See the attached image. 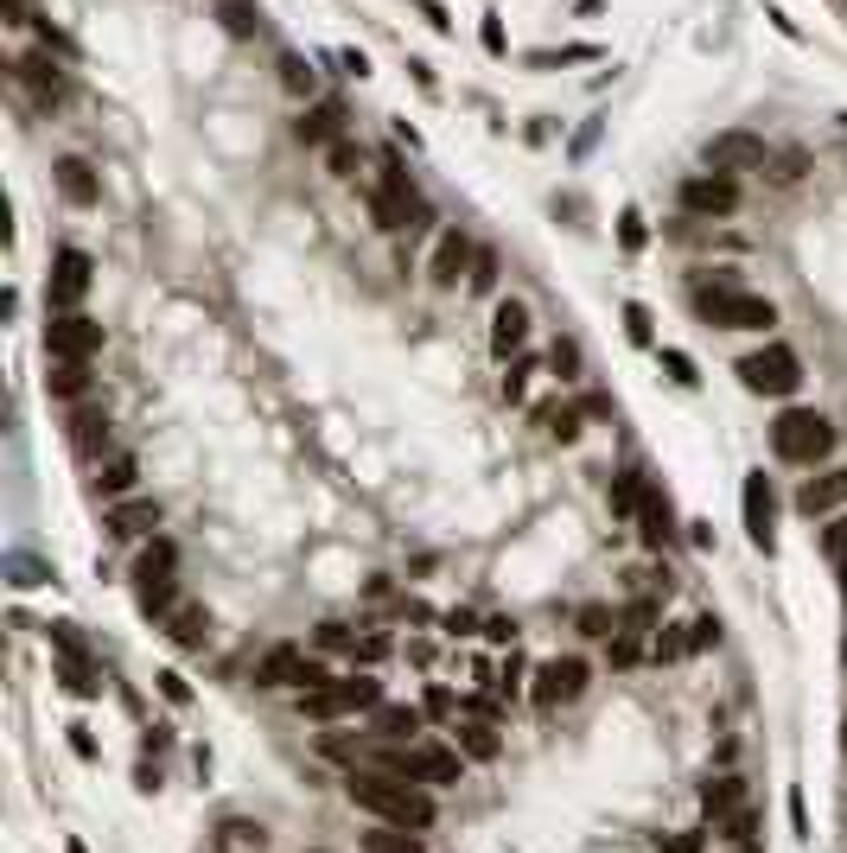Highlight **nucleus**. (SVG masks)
<instances>
[{
    "instance_id": "nucleus-64",
    "label": "nucleus",
    "mask_w": 847,
    "mask_h": 853,
    "mask_svg": "<svg viewBox=\"0 0 847 853\" xmlns=\"http://www.w3.org/2000/svg\"><path fill=\"white\" fill-rule=\"evenodd\" d=\"M841 656H847V644H841Z\"/></svg>"
},
{
    "instance_id": "nucleus-47",
    "label": "nucleus",
    "mask_w": 847,
    "mask_h": 853,
    "mask_svg": "<svg viewBox=\"0 0 847 853\" xmlns=\"http://www.w3.org/2000/svg\"><path fill=\"white\" fill-rule=\"evenodd\" d=\"M637 656H644V637H612V669H631V663H637Z\"/></svg>"
},
{
    "instance_id": "nucleus-25",
    "label": "nucleus",
    "mask_w": 847,
    "mask_h": 853,
    "mask_svg": "<svg viewBox=\"0 0 847 853\" xmlns=\"http://www.w3.org/2000/svg\"><path fill=\"white\" fill-rule=\"evenodd\" d=\"M421 707H401V700H382L377 714H370V733H377V739H389V745H408L415 739V733H421Z\"/></svg>"
},
{
    "instance_id": "nucleus-51",
    "label": "nucleus",
    "mask_w": 847,
    "mask_h": 853,
    "mask_svg": "<svg viewBox=\"0 0 847 853\" xmlns=\"http://www.w3.org/2000/svg\"><path fill=\"white\" fill-rule=\"evenodd\" d=\"M663 370H669L675 382H682V389H694V382H701V376H694V363L682 357V351H663Z\"/></svg>"
},
{
    "instance_id": "nucleus-43",
    "label": "nucleus",
    "mask_w": 847,
    "mask_h": 853,
    "mask_svg": "<svg viewBox=\"0 0 847 853\" xmlns=\"http://www.w3.org/2000/svg\"><path fill=\"white\" fill-rule=\"evenodd\" d=\"M822 555H828V561H847V510H841V517H828V529H822Z\"/></svg>"
},
{
    "instance_id": "nucleus-39",
    "label": "nucleus",
    "mask_w": 847,
    "mask_h": 853,
    "mask_svg": "<svg viewBox=\"0 0 847 853\" xmlns=\"http://www.w3.org/2000/svg\"><path fill=\"white\" fill-rule=\"evenodd\" d=\"M802 166H809V159H802L797 147H783V154H771V166H765V173H771L778 185H797V179H802Z\"/></svg>"
},
{
    "instance_id": "nucleus-12",
    "label": "nucleus",
    "mask_w": 847,
    "mask_h": 853,
    "mask_svg": "<svg viewBox=\"0 0 847 853\" xmlns=\"http://www.w3.org/2000/svg\"><path fill=\"white\" fill-rule=\"evenodd\" d=\"M471 262H478V243H471L466 229H440V236H434V255H427V281L440 293H452L459 281H471Z\"/></svg>"
},
{
    "instance_id": "nucleus-19",
    "label": "nucleus",
    "mask_w": 847,
    "mask_h": 853,
    "mask_svg": "<svg viewBox=\"0 0 847 853\" xmlns=\"http://www.w3.org/2000/svg\"><path fill=\"white\" fill-rule=\"evenodd\" d=\"M115 541H140V536H154L159 529V503L154 497H115L109 503V522H103Z\"/></svg>"
},
{
    "instance_id": "nucleus-41",
    "label": "nucleus",
    "mask_w": 847,
    "mask_h": 853,
    "mask_svg": "<svg viewBox=\"0 0 847 853\" xmlns=\"http://www.w3.org/2000/svg\"><path fill=\"white\" fill-rule=\"evenodd\" d=\"M593 58H600L593 46H561V51H535L529 65H542V70H548V65H593Z\"/></svg>"
},
{
    "instance_id": "nucleus-11",
    "label": "nucleus",
    "mask_w": 847,
    "mask_h": 853,
    "mask_svg": "<svg viewBox=\"0 0 847 853\" xmlns=\"http://www.w3.org/2000/svg\"><path fill=\"white\" fill-rule=\"evenodd\" d=\"M103 351V325L84 313H51V325H45V357L51 363H89Z\"/></svg>"
},
{
    "instance_id": "nucleus-62",
    "label": "nucleus",
    "mask_w": 847,
    "mask_h": 853,
    "mask_svg": "<svg viewBox=\"0 0 847 853\" xmlns=\"http://www.w3.org/2000/svg\"><path fill=\"white\" fill-rule=\"evenodd\" d=\"M739 853H752V847H739Z\"/></svg>"
},
{
    "instance_id": "nucleus-36",
    "label": "nucleus",
    "mask_w": 847,
    "mask_h": 853,
    "mask_svg": "<svg viewBox=\"0 0 847 853\" xmlns=\"http://www.w3.org/2000/svg\"><path fill=\"white\" fill-rule=\"evenodd\" d=\"M497 274H504V262H497V248H478V262H471V293H497Z\"/></svg>"
},
{
    "instance_id": "nucleus-20",
    "label": "nucleus",
    "mask_w": 847,
    "mask_h": 853,
    "mask_svg": "<svg viewBox=\"0 0 847 853\" xmlns=\"http://www.w3.org/2000/svg\"><path fill=\"white\" fill-rule=\"evenodd\" d=\"M523 344H529V306L510 293V300H497V313H490V351L510 363Z\"/></svg>"
},
{
    "instance_id": "nucleus-18",
    "label": "nucleus",
    "mask_w": 847,
    "mask_h": 853,
    "mask_svg": "<svg viewBox=\"0 0 847 853\" xmlns=\"http://www.w3.org/2000/svg\"><path fill=\"white\" fill-rule=\"evenodd\" d=\"M739 510H746V536H752V548H771V517H778V503H771V478L765 472H746Z\"/></svg>"
},
{
    "instance_id": "nucleus-46",
    "label": "nucleus",
    "mask_w": 847,
    "mask_h": 853,
    "mask_svg": "<svg viewBox=\"0 0 847 853\" xmlns=\"http://www.w3.org/2000/svg\"><path fill=\"white\" fill-rule=\"evenodd\" d=\"M312 650H357V637L344 625H319V637H312Z\"/></svg>"
},
{
    "instance_id": "nucleus-61",
    "label": "nucleus",
    "mask_w": 847,
    "mask_h": 853,
    "mask_svg": "<svg viewBox=\"0 0 847 853\" xmlns=\"http://www.w3.org/2000/svg\"><path fill=\"white\" fill-rule=\"evenodd\" d=\"M841 752H847V719H841Z\"/></svg>"
},
{
    "instance_id": "nucleus-44",
    "label": "nucleus",
    "mask_w": 847,
    "mask_h": 853,
    "mask_svg": "<svg viewBox=\"0 0 847 853\" xmlns=\"http://www.w3.org/2000/svg\"><path fill=\"white\" fill-rule=\"evenodd\" d=\"M548 363L561 370V382H580V344H574V337H561V344H555V357H548Z\"/></svg>"
},
{
    "instance_id": "nucleus-32",
    "label": "nucleus",
    "mask_w": 847,
    "mask_h": 853,
    "mask_svg": "<svg viewBox=\"0 0 847 853\" xmlns=\"http://www.w3.org/2000/svg\"><path fill=\"white\" fill-rule=\"evenodd\" d=\"M701 808L713 815V829H720L727 815H739V777H713V784L701 790Z\"/></svg>"
},
{
    "instance_id": "nucleus-15",
    "label": "nucleus",
    "mask_w": 847,
    "mask_h": 853,
    "mask_svg": "<svg viewBox=\"0 0 847 853\" xmlns=\"http://www.w3.org/2000/svg\"><path fill=\"white\" fill-rule=\"evenodd\" d=\"M344 135H351V109H344L338 96H319V102H306V109H300V121H293V140H300V147H338Z\"/></svg>"
},
{
    "instance_id": "nucleus-49",
    "label": "nucleus",
    "mask_w": 847,
    "mask_h": 853,
    "mask_svg": "<svg viewBox=\"0 0 847 853\" xmlns=\"http://www.w3.org/2000/svg\"><path fill=\"white\" fill-rule=\"evenodd\" d=\"M624 332L637 337V344H650V306H637V300H631V306H624Z\"/></svg>"
},
{
    "instance_id": "nucleus-55",
    "label": "nucleus",
    "mask_w": 847,
    "mask_h": 853,
    "mask_svg": "<svg viewBox=\"0 0 847 853\" xmlns=\"http://www.w3.org/2000/svg\"><path fill=\"white\" fill-rule=\"evenodd\" d=\"M485 637H490V644H516V618H490Z\"/></svg>"
},
{
    "instance_id": "nucleus-35",
    "label": "nucleus",
    "mask_w": 847,
    "mask_h": 853,
    "mask_svg": "<svg viewBox=\"0 0 847 853\" xmlns=\"http://www.w3.org/2000/svg\"><path fill=\"white\" fill-rule=\"evenodd\" d=\"M459 745H466L471 758H497V733H490V719H471V726H459Z\"/></svg>"
},
{
    "instance_id": "nucleus-28",
    "label": "nucleus",
    "mask_w": 847,
    "mask_h": 853,
    "mask_svg": "<svg viewBox=\"0 0 847 853\" xmlns=\"http://www.w3.org/2000/svg\"><path fill=\"white\" fill-rule=\"evenodd\" d=\"M140 465H134V452H109V459H96V491L103 497H128Z\"/></svg>"
},
{
    "instance_id": "nucleus-50",
    "label": "nucleus",
    "mask_w": 847,
    "mask_h": 853,
    "mask_svg": "<svg viewBox=\"0 0 847 853\" xmlns=\"http://www.w3.org/2000/svg\"><path fill=\"white\" fill-rule=\"evenodd\" d=\"M689 644H694V650H713V644H720V618H694Z\"/></svg>"
},
{
    "instance_id": "nucleus-52",
    "label": "nucleus",
    "mask_w": 847,
    "mask_h": 853,
    "mask_svg": "<svg viewBox=\"0 0 847 853\" xmlns=\"http://www.w3.org/2000/svg\"><path fill=\"white\" fill-rule=\"evenodd\" d=\"M159 695L173 700V707H185V700H192V688H185V675H173V669H166V675H159Z\"/></svg>"
},
{
    "instance_id": "nucleus-17",
    "label": "nucleus",
    "mask_w": 847,
    "mask_h": 853,
    "mask_svg": "<svg viewBox=\"0 0 847 853\" xmlns=\"http://www.w3.org/2000/svg\"><path fill=\"white\" fill-rule=\"evenodd\" d=\"M797 510H802L809 522L841 517V510H847V465H835V472H816V478H802Z\"/></svg>"
},
{
    "instance_id": "nucleus-26",
    "label": "nucleus",
    "mask_w": 847,
    "mask_h": 853,
    "mask_svg": "<svg viewBox=\"0 0 847 853\" xmlns=\"http://www.w3.org/2000/svg\"><path fill=\"white\" fill-rule=\"evenodd\" d=\"M580 421H586V408H580V402H542V408H535V426H542L548 440H561V447H574L580 433H586Z\"/></svg>"
},
{
    "instance_id": "nucleus-29",
    "label": "nucleus",
    "mask_w": 847,
    "mask_h": 853,
    "mask_svg": "<svg viewBox=\"0 0 847 853\" xmlns=\"http://www.w3.org/2000/svg\"><path fill=\"white\" fill-rule=\"evenodd\" d=\"M217 20L230 39H262V26H267L255 0H217Z\"/></svg>"
},
{
    "instance_id": "nucleus-10",
    "label": "nucleus",
    "mask_w": 847,
    "mask_h": 853,
    "mask_svg": "<svg viewBox=\"0 0 847 853\" xmlns=\"http://www.w3.org/2000/svg\"><path fill=\"white\" fill-rule=\"evenodd\" d=\"M682 217H694V224H720V217H733L739 210V179L733 173H694V179H682Z\"/></svg>"
},
{
    "instance_id": "nucleus-59",
    "label": "nucleus",
    "mask_w": 847,
    "mask_h": 853,
    "mask_svg": "<svg viewBox=\"0 0 847 853\" xmlns=\"http://www.w3.org/2000/svg\"><path fill=\"white\" fill-rule=\"evenodd\" d=\"M65 853H89V847H84V841H70V847H65Z\"/></svg>"
},
{
    "instance_id": "nucleus-45",
    "label": "nucleus",
    "mask_w": 847,
    "mask_h": 853,
    "mask_svg": "<svg viewBox=\"0 0 847 853\" xmlns=\"http://www.w3.org/2000/svg\"><path fill=\"white\" fill-rule=\"evenodd\" d=\"M529 376H535V363H529V357H516V363H510V376H504V402H523Z\"/></svg>"
},
{
    "instance_id": "nucleus-5",
    "label": "nucleus",
    "mask_w": 847,
    "mask_h": 853,
    "mask_svg": "<svg viewBox=\"0 0 847 853\" xmlns=\"http://www.w3.org/2000/svg\"><path fill=\"white\" fill-rule=\"evenodd\" d=\"M173 567H178V548L166 536H154L140 555H134V606L147 611V618H166V611L178 606Z\"/></svg>"
},
{
    "instance_id": "nucleus-31",
    "label": "nucleus",
    "mask_w": 847,
    "mask_h": 853,
    "mask_svg": "<svg viewBox=\"0 0 847 853\" xmlns=\"http://www.w3.org/2000/svg\"><path fill=\"white\" fill-rule=\"evenodd\" d=\"M281 90H288V96H306V102H319V70H312L300 51H288V58H281Z\"/></svg>"
},
{
    "instance_id": "nucleus-54",
    "label": "nucleus",
    "mask_w": 847,
    "mask_h": 853,
    "mask_svg": "<svg viewBox=\"0 0 847 853\" xmlns=\"http://www.w3.org/2000/svg\"><path fill=\"white\" fill-rule=\"evenodd\" d=\"M39 580H51L39 561H13V586H39Z\"/></svg>"
},
{
    "instance_id": "nucleus-21",
    "label": "nucleus",
    "mask_w": 847,
    "mask_h": 853,
    "mask_svg": "<svg viewBox=\"0 0 847 853\" xmlns=\"http://www.w3.org/2000/svg\"><path fill=\"white\" fill-rule=\"evenodd\" d=\"M637 536H644L650 548H669V541H675V510H669V497L656 491V478L644 484V503H637Z\"/></svg>"
},
{
    "instance_id": "nucleus-27",
    "label": "nucleus",
    "mask_w": 847,
    "mask_h": 853,
    "mask_svg": "<svg viewBox=\"0 0 847 853\" xmlns=\"http://www.w3.org/2000/svg\"><path fill=\"white\" fill-rule=\"evenodd\" d=\"M58 192H65V204H77V210H96V204H103V185H96V173H89L84 159H58Z\"/></svg>"
},
{
    "instance_id": "nucleus-2",
    "label": "nucleus",
    "mask_w": 847,
    "mask_h": 853,
    "mask_svg": "<svg viewBox=\"0 0 847 853\" xmlns=\"http://www.w3.org/2000/svg\"><path fill=\"white\" fill-rule=\"evenodd\" d=\"M351 803L370 808L377 822H389V829H434V796H427V784H408V777H396V771H351Z\"/></svg>"
},
{
    "instance_id": "nucleus-9",
    "label": "nucleus",
    "mask_w": 847,
    "mask_h": 853,
    "mask_svg": "<svg viewBox=\"0 0 847 853\" xmlns=\"http://www.w3.org/2000/svg\"><path fill=\"white\" fill-rule=\"evenodd\" d=\"M255 682H262V688H300V695H306V688L325 682V663H319L306 644H274V650L255 663Z\"/></svg>"
},
{
    "instance_id": "nucleus-24",
    "label": "nucleus",
    "mask_w": 847,
    "mask_h": 853,
    "mask_svg": "<svg viewBox=\"0 0 847 853\" xmlns=\"http://www.w3.org/2000/svg\"><path fill=\"white\" fill-rule=\"evenodd\" d=\"M211 847L217 853H267V829L249 822V815H223L217 834H211Z\"/></svg>"
},
{
    "instance_id": "nucleus-1",
    "label": "nucleus",
    "mask_w": 847,
    "mask_h": 853,
    "mask_svg": "<svg viewBox=\"0 0 847 853\" xmlns=\"http://www.w3.org/2000/svg\"><path fill=\"white\" fill-rule=\"evenodd\" d=\"M689 300H694V313L708 318V325H720V332H771V325H778V306H771L765 293L739 287L733 268H713V274L701 268Z\"/></svg>"
},
{
    "instance_id": "nucleus-3",
    "label": "nucleus",
    "mask_w": 847,
    "mask_h": 853,
    "mask_svg": "<svg viewBox=\"0 0 847 853\" xmlns=\"http://www.w3.org/2000/svg\"><path fill=\"white\" fill-rule=\"evenodd\" d=\"M771 452H778L783 465H809L816 472L828 452H835V426L816 408H783L778 421H771Z\"/></svg>"
},
{
    "instance_id": "nucleus-60",
    "label": "nucleus",
    "mask_w": 847,
    "mask_h": 853,
    "mask_svg": "<svg viewBox=\"0 0 847 853\" xmlns=\"http://www.w3.org/2000/svg\"><path fill=\"white\" fill-rule=\"evenodd\" d=\"M841 599H847V561H841Z\"/></svg>"
},
{
    "instance_id": "nucleus-58",
    "label": "nucleus",
    "mask_w": 847,
    "mask_h": 853,
    "mask_svg": "<svg viewBox=\"0 0 847 853\" xmlns=\"http://www.w3.org/2000/svg\"><path fill=\"white\" fill-rule=\"evenodd\" d=\"M415 7H421L427 20H434V26H440V32H446V7H440V0H415Z\"/></svg>"
},
{
    "instance_id": "nucleus-22",
    "label": "nucleus",
    "mask_w": 847,
    "mask_h": 853,
    "mask_svg": "<svg viewBox=\"0 0 847 853\" xmlns=\"http://www.w3.org/2000/svg\"><path fill=\"white\" fill-rule=\"evenodd\" d=\"M159 625H166V637H173L178 650H204V644H211V611L192 606V599H178Z\"/></svg>"
},
{
    "instance_id": "nucleus-23",
    "label": "nucleus",
    "mask_w": 847,
    "mask_h": 853,
    "mask_svg": "<svg viewBox=\"0 0 847 853\" xmlns=\"http://www.w3.org/2000/svg\"><path fill=\"white\" fill-rule=\"evenodd\" d=\"M70 447L84 452V459H103L109 452V414L103 408H70Z\"/></svg>"
},
{
    "instance_id": "nucleus-7",
    "label": "nucleus",
    "mask_w": 847,
    "mask_h": 853,
    "mask_svg": "<svg viewBox=\"0 0 847 853\" xmlns=\"http://www.w3.org/2000/svg\"><path fill=\"white\" fill-rule=\"evenodd\" d=\"M389 771L408 777V784L446 790V784H466V752H452V745H396Z\"/></svg>"
},
{
    "instance_id": "nucleus-6",
    "label": "nucleus",
    "mask_w": 847,
    "mask_h": 853,
    "mask_svg": "<svg viewBox=\"0 0 847 853\" xmlns=\"http://www.w3.org/2000/svg\"><path fill=\"white\" fill-rule=\"evenodd\" d=\"M382 707V682L377 675H344V682H319L300 695V714L312 719H344V714H377Z\"/></svg>"
},
{
    "instance_id": "nucleus-63",
    "label": "nucleus",
    "mask_w": 847,
    "mask_h": 853,
    "mask_svg": "<svg viewBox=\"0 0 847 853\" xmlns=\"http://www.w3.org/2000/svg\"><path fill=\"white\" fill-rule=\"evenodd\" d=\"M312 853H325V847H312Z\"/></svg>"
},
{
    "instance_id": "nucleus-4",
    "label": "nucleus",
    "mask_w": 847,
    "mask_h": 853,
    "mask_svg": "<svg viewBox=\"0 0 847 853\" xmlns=\"http://www.w3.org/2000/svg\"><path fill=\"white\" fill-rule=\"evenodd\" d=\"M733 376L746 382V395H771V402H790L802 389V357L790 351V344H765V351H746V357L733 363Z\"/></svg>"
},
{
    "instance_id": "nucleus-37",
    "label": "nucleus",
    "mask_w": 847,
    "mask_h": 853,
    "mask_svg": "<svg viewBox=\"0 0 847 853\" xmlns=\"http://www.w3.org/2000/svg\"><path fill=\"white\" fill-rule=\"evenodd\" d=\"M650 656H656V663H682V656H694L689 625H682V630H669V637H656V644H650Z\"/></svg>"
},
{
    "instance_id": "nucleus-30",
    "label": "nucleus",
    "mask_w": 847,
    "mask_h": 853,
    "mask_svg": "<svg viewBox=\"0 0 847 853\" xmlns=\"http://www.w3.org/2000/svg\"><path fill=\"white\" fill-rule=\"evenodd\" d=\"M45 389H51V395H58V402H84L89 395V363H51V376H45Z\"/></svg>"
},
{
    "instance_id": "nucleus-8",
    "label": "nucleus",
    "mask_w": 847,
    "mask_h": 853,
    "mask_svg": "<svg viewBox=\"0 0 847 853\" xmlns=\"http://www.w3.org/2000/svg\"><path fill=\"white\" fill-rule=\"evenodd\" d=\"M13 90L32 96V109L58 115L70 102V70L51 51H26V58H13Z\"/></svg>"
},
{
    "instance_id": "nucleus-33",
    "label": "nucleus",
    "mask_w": 847,
    "mask_h": 853,
    "mask_svg": "<svg viewBox=\"0 0 847 853\" xmlns=\"http://www.w3.org/2000/svg\"><path fill=\"white\" fill-rule=\"evenodd\" d=\"M363 853H427V847H421L415 829H389V822H382L377 834H363Z\"/></svg>"
},
{
    "instance_id": "nucleus-57",
    "label": "nucleus",
    "mask_w": 847,
    "mask_h": 853,
    "mask_svg": "<svg viewBox=\"0 0 847 853\" xmlns=\"http://www.w3.org/2000/svg\"><path fill=\"white\" fill-rule=\"evenodd\" d=\"M427 714H459V700L446 695V688H434V695H427Z\"/></svg>"
},
{
    "instance_id": "nucleus-14",
    "label": "nucleus",
    "mask_w": 847,
    "mask_h": 853,
    "mask_svg": "<svg viewBox=\"0 0 847 853\" xmlns=\"http://www.w3.org/2000/svg\"><path fill=\"white\" fill-rule=\"evenodd\" d=\"M586 663L580 656H548L542 669H535V688H529V700L535 707H561V700H580L586 695Z\"/></svg>"
},
{
    "instance_id": "nucleus-13",
    "label": "nucleus",
    "mask_w": 847,
    "mask_h": 853,
    "mask_svg": "<svg viewBox=\"0 0 847 853\" xmlns=\"http://www.w3.org/2000/svg\"><path fill=\"white\" fill-rule=\"evenodd\" d=\"M89 255L84 248H58L51 255V281H45V300H51V313H77L84 306V293H89Z\"/></svg>"
},
{
    "instance_id": "nucleus-40",
    "label": "nucleus",
    "mask_w": 847,
    "mask_h": 853,
    "mask_svg": "<svg viewBox=\"0 0 847 853\" xmlns=\"http://www.w3.org/2000/svg\"><path fill=\"white\" fill-rule=\"evenodd\" d=\"M656 853H708V834L682 829V834H656Z\"/></svg>"
},
{
    "instance_id": "nucleus-16",
    "label": "nucleus",
    "mask_w": 847,
    "mask_h": 853,
    "mask_svg": "<svg viewBox=\"0 0 847 853\" xmlns=\"http://www.w3.org/2000/svg\"><path fill=\"white\" fill-rule=\"evenodd\" d=\"M765 166H771V147L746 128L708 140V173H765Z\"/></svg>"
},
{
    "instance_id": "nucleus-42",
    "label": "nucleus",
    "mask_w": 847,
    "mask_h": 853,
    "mask_svg": "<svg viewBox=\"0 0 847 853\" xmlns=\"http://www.w3.org/2000/svg\"><path fill=\"white\" fill-rule=\"evenodd\" d=\"M523 669H529V663H523V656H516V644H510V656H504V669H497V682H490V688L510 700L516 688H523Z\"/></svg>"
},
{
    "instance_id": "nucleus-48",
    "label": "nucleus",
    "mask_w": 847,
    "mask_h": 853,
    "mask_svg": "<svg viewBox=\"0 0 847 853\" xmlns=\"http://www.w3.org/2000/svg\"><path fill=\"white\" fill-rule=\"evenodd\" d=\"M644 236H650L644 217H637V210H624V217H619V243L624 248H644Z\"/></svg>"
},
{
    "instance_id": "nucleus-34",
    "label": "nucleus",
    "mask_w": 847,
    "mask_h": 853,
    "mask_svg": "<svg viewBox=\"0 0 847 853\" xmlns=\"http://www.w3.org/2000/svg\"><path fill=\"white\" fill-rule=\"evenodd\" d=\"M325 166H332V179H357V166H363V147L344 135L338 147H325Z\"/></svg>"
},
{
    "instance_id": "nucleus-56",
    "label": "nucleus",
    "mask_w": 847,
    "mask_h": 853,
    "mask_svg": "<svg viewBox=\"0 0 847 853\" xmlns=\"http://www.w3.org/2000/svg\"><path fill=\"white\" fill-rule=\"evenodd\" d=\"M446 630H452V637H471V630H478V618H471V611H446Z\"/></svg>"
},
{
    "instance_id": "nucleus-38",
    "label": "nucleus",
    "mask_w": 847,
    "mask_h": 853,
    "mask_svg": "<svg viewBox=\"0 0 847 853\" xmlns=\"http://www.w3.org/2000/svg\"><path fill=\"white\" fill-rule=\"evenodd\" d=\"M580 637H619V618L605 606H580Z\"/></svg>"
},
{
    "instance_id": "nucleus-53",
    "label": "nucleus",
    "mask_w": 847,
    "mask_h": 853,
    "mask_svg": "<svg viewBox=\"0 0 847 853\" xmlns=\"http://www.w3.org/2000/svg\"><path fill=\"white\" fill-rule=\"evenodd\" d=\"M357 663H382V656H389V637H357Z\"/></svg>"
}]
</instances>
